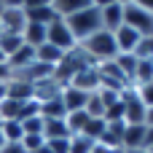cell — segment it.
<instances>
[{"instance_id": "6da1fadb", "label": "cell", "mask_w": 153, "mask_h": 153, "mask_svg": "<svg viewBox=\"0 0 153 153\" xmlns=\"http://www.w3.org/2000/svg\"><path fill=\"white\" fill-rule=\"evenodd\" d=\"M65 24L70 27V32H73L75 43H83L86 38H91L94 32H100V30H102L100 3H97V0H91V3H89L83 11H78V13L67 16V19H65Z\"/></svg>"}, {"instance_id": "7a4b0ae2", "label": "cell", "mask_w": 153, "mask_h": 153, "mask_svg": "<svg viewBox=\"0 0 153 153\" xmlns=\"http://www.w3.org/2000/svg\"><path fill=\"white\" fill-rule=\"evenodd\" d=\"M78 46H81V51H83L94 65H102V62H110V59H116V56H118L116 38H113V32H108V30L94 32L91 38H86V40H83V43H78Z\"/></svg>"}, {"instance_id": "3957f363", "label": "cell", "mask_w": 153, "mask_h": 153, "mask_svg": "<svg viewBox=\"0 0 153 153\" xmlns=\"http://www.w3.org/2000/svg\"><path fill=\"white\" fill-rule=\"evenodd\" d=\"M124 24L140 35H153V11L143 0H124Z\"/></svg>"}, {"instance_id": "277c9868", "label": "cell", "mask_w": 153, "mask_h": 153, "mask_svg": "<svg viewBox=\"0 0 153 153\" xmlns=\"http://www.w3.org/2000/svg\"><path fill=\"white\" fill-rule=\"evenodd\" d=\"M24 24L22 0H0V35H22Z\"/></svg>"}, {"instance_id": "5b68a950", "label": "cell", "mask_w": 153, "mask_h": 153, "mask_svg": "<svg viewBox=\"0 0 153 153\" xmlns=\"http://www.w3.org/2000/svg\"><path fill=\"white\" fill-rule=\"evenodd\" d=\"M46 43H51V46H56L59 51H73L78 43H75V38H73V32H70V27L65 24V19H54L48 27H46Z\"/></svg>"}, {"instance_id": "8992f818", "label": "cell", "mask_w": 153, "mask_h": 153, "mask_svg": "<svg viewBox=\"0 0 153 153\" xmlns=\"http://www.w3.org/2000/svg\"><path fill=\"white\" fill-rule=\"evenodd\" d=\"M121 102H124V124H126V126H140V124H145L148 108L143 105V100L137 97L134 89H126V91L121 94Z\"/></svg>"}, {"instance_id": "52a82bcc", "label": "cell", "mask_w": 153, "mask_h": 153, "mask_svg": "<svg viewBox=\"0 0 153 153\" xmlns=\"http://www.w3.org/2000/svg\"><path fill=\"white\" fill-rule=\"evenodd\" d=\"M22 11H24V19L27 22L46 24V27L56 19V11H54L51 0H24L22 3Z\"/></svg>"}, {"instance_id": "ba28073f", "label": "cell", "mask_w": 153, "mask_h": 153, "mask_svg": "<svg viewBox=\"0 0 153 153\" xmlns=\"http://www.w3.org/2000/svg\"><path fill=\"white\" fill-rule=\"evenodd\" d=\"M100 16H102V30L116 32L118 27H124V0L100 3Z\"/></svg>"}, {"instance_id": "9c48e42d", "label": "cell", "mask_w": 153, "mask_h": 153, "mask_svg": "<svg viewBox=\"0 0 153 153\" xmlns=\"http://www.w3.org/2000/svg\"><path fill=\"white\" fill-rule=\"evenodd\" d=\"M67 86L78 89V91H86V94H94V91H100V75H97V65H89V67L78 70Z\"/></svg>"}, {"instance_id": "30bf717a", "label": "cell", "mask_w": 153, "mask_h": 153, "mask_svg": "<svg viewBox=\"0 0 153 153\" xmlns=\"http://www.w3.org/2000/svg\"><path fill=\"white\" fill-rule=\"evenodd\" d=\"M30 65H35V48H30V46L16 48V51L5 59V70H8V75H16V73L27 70Z\"/></svg>"}, {"instance_id": "8fae6325", "label": "cell", "mask_w": 153, "mask_h": 153, "mask_svg": "<svg viewBox=\"0 0 153 153\" xmlns=\"http://www.w3.org/2000/svg\"><path fill=\"white\" fill-rule=\"evenodd\" d=\"M113 38H116V46H118V54H134V48H137V43H140V32H134L132 27H118L116 32H113Z\"/></svg>"}, {"instance_id": "7c38bea8", "label": "cell", "mask_w": 153, "mask_h": 153, "mask_svg": "<svg viewBox=\"0 0 153 153\" xmlns=\"http://www.w3.org/2000/svg\"><path fill=\"white\" fill-rule=\"evenodd\" d=\"M59 100H62V105H65L67 113H78V110H86L89 94H86V91H78V89H73V86H65Z\"/></svg>"}, {"instance_id": "4fadbf2b", "label": "cell", "mask_w": 153, "mask_h": 153, "mask_svg": "<svg viewBox=\"0 0 153 153\" xmlns=\"http://www.w3.org/2000/svg\"><path fill=\"white\" fill-rule=\"evenodd\" d=\"M8 100L13 102H30L35 100V86L22 78H8Z\"/></svg>"}, {"instance_id": "5bb4252c", "label": "cell", "mask_w": 153, "mask_h": 153, "mask_svg": "<svg viewBox=\"0 0 153 153\" xmlns=\"http://www.w3.org/2000/svg\"><path fill=\"white\" fill-rule=\"evenodd\" d=\"M62 89H65V86H59L54 78H46V81L35 83V102H38V105H43V102L59 100V97H62Z\"/></svg>"}, {"instance_id": "9a60e30c", "label": "cell", "mask_w": 153, "mask_h": 153, "mask_svg": "<svg viewBox=\"0 0 153 153\" xmlns=\"http://www.w3.org/2000/svg\"><path fill=\"white\" fill-rule=\"evenodd\" d=\"M140 148H145V124L126 126L124 140H121V151H140Z\"/></svg>"}, {"instance_id": "2e32d148", "label": "cell", "mask_w": 153, "mask_h": 153, "mask_svg": "<svg viewBox=\"0 0 153 153\" xmlns=\"http://www.w3.org/2000/svg\"><path fill=\"white\" fill-rule=\"evenodd\" d=\"M22 40H24V46H30V48L43 46V43H46V24L27 22V24H24V30H22Z\"/></svg>"}, {"instance_id": "e0dca14e", "label": "cell", "mask_w": 153, "mask_h": 153, "mask_svg": "<svg viewBox=\"0 0 153 153\" xmlns=\"http://www.w3.org/2000/svg\"><path fill=\"white\" fill-rule=\"evenodd\" d=\"M70 132H67V124L65 118H43V140H67Z\"/></svg>"}, {"instance_id": "ac0fdd59", "label": "cell", "mask_w": 153, "mask_h": 153, "mask_svg": "<svg viewBox=\"0 0 153 153\" xmlns=\"http://www.w3.org/2000/svg\"><path fill=\"white\" fill-rule=\"evenodd\" d=\"M62 56H65V51H59V48L51 46V43H43V46L35 48V62L48 65V67H56V65L62 62Z\"/></svg>"}, {"instance_id": "d6986e66", "label": "cell", "mask_w": 153, "mask_h": 153, "mask_svg": "<svg viewBox=\"0 0 153 153\" xmlns=\"http://www.w3.org/2000/svg\"><path fill=\"white\" fill-rule=\"evenodd\" d=\"M89 3L91 0H51V5H54V11H56L59 19H67V16L78 13V11H83Z\"/></svg>"}, {"instance_id": "ffe728a7", "label": "cell", "mask_w": 153, "mask_h": 153, "mask_svg": "<svg viewBox=\"0 0 153 153\" xmlns=\"http://www.w3.org/2000/svg\"><path fill=\"white\" fill-rule=\"evenodd\" d=\"M113 62H116V67L121 70V75L126 78V83L132 89V78H134V70H137V56L134 54H118Z\"/></svg>"}, {"instance_id": "44dd1931", "label": "cell", "mask_w": 153, "mask_h": 153, "mask_svg": "<svg viewBox=\"0 0 153 153\" xmlns=\"http://www.w3.org/2000/svg\"><path fill=\"white\" fill-rule=\"evenodd\" d=\"M0 137H3V143H22V137H24L22 124L19 121H3L0 124Z\"/></svg>"}, {"instance_id": "7402d4cb", "label": "cell", "mask_w": 153, "mask_h": 153, "mask_svg": "<svg viewBox=\"0 0 153 153\" xmlns=\"http://www.w3.org/2000/svg\"><path fill=\"white\" fill-rule=\"evenodd\" d=\"M86 121H89L86 110L67 113V116H65V124H67V132H70V134H81V132H83V126H86Z\"/></svg>"}, {"instance_id": "603a6c76", "label": "cell", "mask_w": 153, "mask_h": 153, "mask_svg": "<svg viewBox=\"0 0 153 153\" xmlns=\"http://www.w3.org/2000/svg\"><path fill=\"white\" fill-rule=\"evenodd\" d=\"M97 143L86 134H70V153H94Z\"/></svg>"}, {"instance_id": "cb8c5ba5", "label": "cell", "mask_w": 153, "mask_h": 153, "mask_svg": "<svg viewBox=\"0 0 153 153\" xmlns=\"http://www.w3.org/2000/svg\"><path fill=\"white\" fill-rule=\"evenodd\" d=\"M105 126H108V124H105V118H89L81 134H86L89 140H94V143H100V137L105 134Z\"/></svg>"}, {"instance_id": "d4e9b609", "label": "cell", "mask_w": 153, "mask_h": 153, "mask_svg": "<svg viewBox=\"0 0 153 153\" xmlns=\"http://www.w3.org/2000/svg\"><path fill=\"white\" fill-rule=\"evenodd\" d=\"M40 116H43V118H65L67 110H65L62 100H51V102H43V105H40Z\"/></svg>"}, {"instance_id": "484cf974", "label": "cell", "mask_w": 153, "mask_h": 153, "mask_svg": "<svg viewBox=\"0 0 153 153\" xmlns=\"http://www.w3.org/2000/svg\"><path fill=\"white\" fill-rule=\"evenodd\" d=\"M19 110H22V102H13L5 97L0 102V121H19Z\"/></svg>"}, {"instance_id": "4316f807", "label": "cell", "mask_w": 153, "mask_h": 153, "mask_svg": "<svg viewBox=\"0 0 153 153\" xmlns=\"http://www.w3.org/2000/svg\"><path fill=\"white\" fill-rule=\"evenodd\" d=\"M24 46V40H22V35H0V51H3V56L8 59L16 48H22Z\"/></svg>"}, {"instance_id": "83f0119b", "label": "cell", "mask_w": 153, "mask_h": 153, "mask_svg": "<svg viewBox=\"0 0 153 153\" xmlns=\"http://www.w3.org/2000/svg\"><path fill=\"white\" fill-rule=\"evenodd\" d=\"M86 116L89 118H105V102L100 100V94H89V102H86Z\"/></svg>"}, {"instance_id": "f1b7e54d", "label": "cell", "mask_w": 153, "mask_h": 153, "mask_svg": "<svg viewBox=\"0 0 153 153\" xmlns=\"http://www.w3.org/2000/svg\"><path fill=\"white\" fill-rule=\"evenodd\" d=\"M134 56L137 59H153V35H143L137 48H134Z\"/></svg>"}, {"instance_id": "f546056e", "label": "cell", "mask_w": 153, "mask_h": 153, "mask_svg": "<svg viewBox=\"0 0 153 153\" xmlns=\"http://www.w3.org/2000/svg\"><path fill=\"white\" fill-rule=\"evenodd\" d=\"M43 145H46L43 134H24V137H22V148H24V153H38Z\"/></svg>"}, {"instance_id": "4dcf8cb0", "label": "cell", "mask_w": 153, "mask_h": 153, "mask_svg": "<svg viewBox=\"0 0 153 153\" xmlns=\"http://www.w3.org/2000/svg\"><path fill=\"white\" fill-rule=\"evenodd\" d=\"M19 124H22L24 134H43V116H35V118H27V121H19Z\"/></svg>"}, {"instance_id": "1f68e13d", "label": "cell", "mask_w": 153, "mask_h": 153, "mask_svg": "<svg viewBox=\"0 0 153 153\" xmlns=\"http://www.w3.org/2000/svg\"><path fill=\"white\" fill-rule=\"evenodd\" d=\"M35 116H40V105H38L35 100H30V102H22L19 121H27V118H35Z\"/></svg>"}, {"instance_id": "d6a6232c", "label": "cell", "mask_w": 153, "mask_h": 153, "mask_svg": "<svg viewBox=\"0 0 153 153\" xmlns=\"http://www.w3.org/2000/svg\"><path fill=\"white\" fill-rule=\"evenodd\" d=\"M134 91H137V97L143 100V105H145V108H153V81L143 83V86H137Z\"/></svg>"}, {"instance_id": "836d02e7", "label": "cell", "mask_w": 153, "mask_h": 153, "mask_svg": "<svg viewBox=\"0 0 153 153\" xmlns=\"http://www.w3.org/2000/svg\"><path fill=\"white\" fill-rule=\"evenodd\" d=\"M46 148L51 153H70V137H67V140H48Z\"/></svg>"}, {"instance_id": "e575fe53", "label": "cell", "mask_w": 153, "mask_h": 153, "mask_svg": "<svg viewBox=\"0 0 153 153\" xmlns=\"http://www.w3.org/2000/svg\"><path fill=\"white\" fill-rule=\"evenodd\" d=\"M0 153H24V148H22V143H5Z\"/></svg>"}, {"instance_id": "d590c367", "label": "cell", "mask_w": 153, "mask_h": 153, "mask_svg": "<svg viewBox=\"0 0 153 153\" xmlns=\"http://www.w3.org/2000/svg\"><path fill=\"white\" fill-rule=\"evenodd\" d=\"M153 148V126H145V151Z\"/></svg>"}, {"instance_id": "8d00e7d4", "label": "cell", "mask_w": 153, "mask_h": 153, "mask_svg": "<svg viewBox=\"0 0 153 153\" xmlns=\"http://www.w3.org/2000/svg\"><path fill=\"white\" fill-rule=\"evenodd\" d=\"M8 97V81H0V102Z\"/></svg>"}, {"instance_id": "74e56055", "label": "cell", "mask_w": 153, "mask_h": 153, "mask_svg": "<svg viewBox=\"0 0 153 153\" xmlns=\"http://www.w3.org/2000/svg\"><path fill=\"white\" fill-rule=\"evenodd\" d=\"M145 126H153V108H148V113H145Z\"/></svg>"}, {"instance_id": "f35d334b", "label": "cell", "mask_w": 153, "mask_h": 153, "mask_svg": "<svg viewBox=\"0 0 153 153\" xmlns=\"http://www.w3.org/2000/svg\"><path fill=\"white\" fill-rule=\"evenodd\" d=\"M0 81H8V70H5V65H0Z\"/></svg>"}, {"instance_id": "ab89813d", "label": "cell", "mask_w": 153, "mask_h": 153, "mask_svg": "<svg viewBox=\"0 0 153 153\" xmlns=\"http://www.w3.org/2000/svg\"><path fill=\"white\" fill-rule=\"evenodd\" d=\"M94 153H116V151H108V148H102V145H97V148H94Z\"/></svg>"}, {"instance_id": "60d3db41", "label": "cell", "mask_w": 153, "mask_h": 153, "mask_svg": "<svg viewBox=\"0 0 153 153\" xmlns=\"http://www.w3.org/2000/svg\"><path fill=\"white\" fill-rule=\"evenodd\" d=\"M121 153H151V151H145V148H140V151H121Z\"/></svg>"}, {"instance_id": "b9f144b4", "label": "cell", "mask_w": 153, "mask_h": 153, "mask_svg": "<svg viewBox=\"0 0 153 153\" xmlns=\"http://www.w3.org/2000/svg\"><path fill=\"white\" fill-rule=\"evenodd\" d=\"M0 65H5V56H3V51H0Z\"/></svg>"}, {"instance_id": "7bdbcfd3", "label": "cell", "mask_w": 153, "mask_h": 153, "mask_svg": "<svg viewBox=\"0 0 153 153\" xmlns=\"http://www.w3.org/2000/svg\"><path fill=\"white\" fill-rule=\"evenodd\" d=\"M3 145H5V143H3V137H0V151H3Z\"/></svg>"}, {"instance_id": "ee69618b", "label": "cell", "mask_w": 153, "mask_h": 153, "mask_svg": "<svg viewBox=\"0 0 153 153\" xmlns=\"http://www.w3.org/2000/svg\"><path fill=\"white\" fill-rule=\"evenodd\" d=\"M151 153H153V148H151Z\"/></svg>"}, {"instance_id": "f6af8a7d", "label": "cell", "mask_w": 153, "mask_h": 153, "mask_svg": "<svg viewBox=\"0 0 153 153\" xmlns=\"http://www.w3.org/2000/svg\"><path fill=\"white\" fill-rule=\"evenodd\" d=\"M0 124H3V121H0Z\"/></svg>"}]
</instances>
